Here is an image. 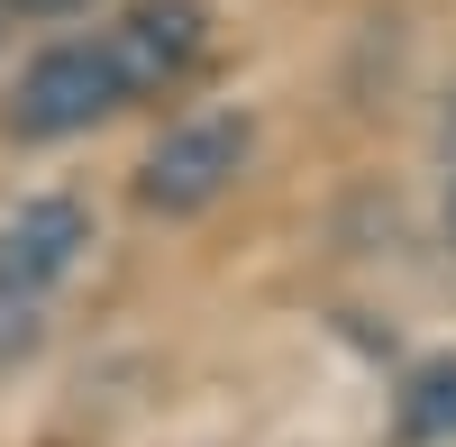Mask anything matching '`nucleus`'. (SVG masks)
I'll list each match as a JSON object with an SVG mask.
<instances>
[{
  "mask_svg": "<svg viewBox=\"0 0 456 447\" xmlns=\"http://www.w3.org/2000/svg\"><path fill=\"white\" fill-rule=\"evenodd\" d=\"M83 247H92V219H83V201H64V192H46V201H19L10 219H0V311H28V302H46V292L83 265Z\"/></svg>",
  "mask_w": 456,
  "mask_h": 447,
  "instance_id": "nucleus-4",
  "label": "nucleus"
},
{
  "mask_svg": "<svg viewBox=\"0 0 456 447\" xmlns=\"http://www.w3.org/2000/svg\"><path fill=\"white\" fill-rule=\"evenodd\" d=\"M10 10H28V19H64V10H83V0H10Z\"/></svg>",
  "mask_w": 456,
  "mask_h": 447,
  "instance_id": "nucleus-6",
  "label": "nucleus"
},
{
  "mask_svg": "<svg viewBox=\"0 0 456 447\" xmlns=\"http://www.w3.org/2000/svg\"><path fill=\"white\" fill-rule=\"evenodd\" d=\"M393 438L402 447H456V356H420L393 393Z\"/></svg>",
  "mask_w": 456,
  "mask_h": 447,
  "instance_id": "nucleus-5",
  "label": "nucleus"
},
{
  "mask_svg": "<svg viewBox=\"0 0 456 447\" xmlns=\"http://www.w3.org/2000/svg\"><path fill=\"white\" fill-rule=\"evenodd\" d=\"M447 219H456V201H447Z\"/></svg>",
  "mask_w": 456,
  "mask_h": 447,
  "instance_id": "nucleus-7",
  "label": "nucleus"
},
{
  "mask_svg": "<svg viewBox=\"0 0 456 447\" xmlns=\"http://www.w3.org/2000/svg\"><path fill=\"white\" fill-rule=\"evenodd\" d=\"M247 146H256V128H247V119H228V110L165 128V137H156V156L137 165V201H146V210H165V219H192V210H210V201L228 192V183H238Z\"/></svg>",
  "mask_w": 456,
  "mask_h": 447,
  "instance_id": "nucleus-3",
  "label": "nucleus"
},
{
  "mask_svg": "<svg viewBox=\"0 0 456 447\" xmlns=\"http://www.w3.org/2000/svg\"><path fill=\"white\" fill-rule=\"evenodd\" d=\"M101 46H110V73H119L128 101L183 92L210 64V0H128L119 28H101Z\"/></svg>",
  "mask_w": 456,
  "mask_h": 447,
  "instance_id": "nucleus-1",
  "label": "nucleus"
},
{
  "mask_svg": "<svg viewBox=\"0 0 456 447\" xmlns=\"http://www.w3.org/2000/svg\"><path fill=\"white\" fill-rule=\"evenodd\" d=\"M110 110H128L119 73H110V46H101V37H73V46H46L19 73L10 128L19 137H83V128L110 119Z\"/></svg>",
  "mask_w": 456,
  "mask_h": 447,
  "instance_id": "nucleus-2",
  "label": "nucleus"
}]
</instances>
